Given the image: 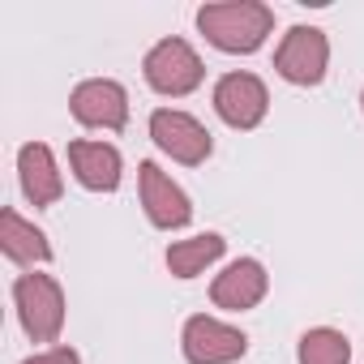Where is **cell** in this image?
<instances>
[{
	"instance_id": "4fadbf2b",
	"label": "cell",
	"mask_w": 364,
	"mask_h": 364,
	"mask_svg": "<svg viewBox=\"0 0 364 364\" xmlns=\"http://www.w3.org/2000/svg\"><path fill=\"white\" fill-rule=\"evenodd\" d=\"M0 249H5V257L18 262V266H43V262H52L48 236L35 223H26L14 206L0 210Z\"/></svg>"
},
{
	"instance_id": "5bb4252c",
	"label": "cell",
	"mask_w": 364,
	"mask_h": 364,
	"mask_svg": "<svg viewBox=\"0 0 364 364\" xmlns=\"http://www.w3.org/2000/svg\"><path fill=\"white\" fill-rule=\"evenodd\" d=\"M228 249V240L219 232H202V236H189V240H176L167 245V270L176 279H198L210 262H219Z\"/></svg>"
},
{
	"instance_id": "9a60e30c",
	"label": "cell",
	"mask_w": 364,
	"mask_h": 364,
	"mask_svg": "<svg viewBox=\"0 0 364 364\" xmlns=\"http://www.w3.org/2000/svg\"><path fill=\"white\" fill-rule=\"evenodd\" d=\"M351 360V343L343 330L317 326L300 334V364H347Z\"/></svg>"
},
{
	"instance_id": "5b68a950",
	"label": "cell",
	"mask_w": 364,
	"mask_h": 364,
	"mask_svg": "<svg viewBox=\"0 0 364 364\" xmlns=\"http://www.w3.org/2000/svg\"><path fill=\"white\" fill-rule=\"evenodd\" d=\"M150 137L163 154H171L176 163H185V167H198L210 159L215 141L206 133V124L189 112H176V107H159L150 116Z\"/></svg>"
},
{
	"instance_id": "7a4b0ae2",
	"label": "cell",
	"mask_w": 364,
	"mask_h": 364,
	"mask_svg": "<svg viewBox=\"0 0 364 364\" xmlns=\"http://www.w3.org/2000/svg\"><path fill=\"white\" fill-rule=\"evenodd\" d=\"M14 304L22 317V330L35 343H56L65 330V291L52 274H22L14 283Z\"/></svg>"
},
{
	"instance_id": "9c48e42d",
	"label": "cell",
	"mask_w": 364,
	"mask_h": 364,
	"mask_svg": "<svg viewBox=\"0 0 364 364\" xmlns=\"http://www.w3.org/2000/svg\"><path fill=\"white\" fill-rule=\"evenodd\" d=\"M73 107V120L86 124V129H107V133H120L129 124V95L120 82L112 77H90L73 90L69 99Z\"/></svg>"
},
{
	"instance_id": "30bf717a",
	"label": "cell",
	"mask_w": 364,
	"mask_h": 364,
	"mask_svg": "<svg viewBox=\"0 0 364 364\" xmlns=\"http://www.w3.org/2000/svg\"><path fill=\"white\" fill-rule=\"evenodd\" d=\"M270 291V274L257 257H240L232 262L223 274H215L210 283V300L228 313H245V309H257Z\"/></svg>"
},
{
	"instance_id": "e0dca14e",
	"label": "cell",
	"mask_w": 364,
	"mask_h": 364,
	"mask_svg": "<svg viewBox=\"0 0 364 364\" xmlns=\"http://www.w3.org/2000/svg\"><path fill=\"white\" fill-rule=\"evenodd\" d=\"M360 107H364V95H360Z\"/></svg>"
},
{
	"instance_id": "277c9868",
	"label": "cell",
	"mask_w": 364,
	"mask_h": 364,
	"mask_svg": "<svg viewBox=\"0 0 364 364\" xmlns=\"http://www.w3.org/2000/svg\"><path fill=\"white\" fill-rule=\"evenodd\" d=\"M274 69L291 86H317L330 69V39L317 26H291L274 52Z\"/></svg>"
},
{
	"instance_id": "8fae6325",
	"label": "cell",
	"mask_w": 364,
	"mask_h": 364,
	"mask_svg": "<svg viewBox=\"0 0 364 364\" xmlns=\"http://www.w3.org/2000/svg\"><path fill=\"white\" fill-rule=\"evenodd\" d=\"M69 167L77 176V185L90 189V193H116L120 189V150L107 146V141H69Z\"/></svg>"
},
{
	"instance_id": "8992f818",
	"label": "cell",
	"mask_w": 364,
	"mask_h": 364,
	"mask_svg": "<svg viewBox=\"0 0 364 364\" xmlns=\"http://www.w3.org/2000/svg\"><path fill=\"white\" fill-rule=\"evenodd\" d=\"M180 351H185L189 364H232L249 351V334L219 321V317H189L185 321V334H180Z\"/></svg>"
},
{
	"instance_id": "2e32d148",
	"label": "cell",
	"mask_w": 364,
	"mask_h": 364,
	"mask_svg": "<svg viewBox=\"0 0 364 364\" xmlns=\"http://www.w3.org/2000/svg\"><path fill=\"white\" fill-rule=\"evenodd\" d=\"M22 364H82V360H77L73 347H48V351L31 355V360H22Z\"/></svg>"
},
{
	"instance_id": "7c38bea8",
	"label": "cell",
	"mask_w": 364,
	"mask_h": 364,
	"mask_svg": "<svg viewBox=\"0 0 364 364\" xmlns=\"http://www.w3.org/2000/svg\"><path fill=\"white\" fill-rule=\"evenodd\" d=\"M18 176H22V193L31 198V206H56L60 193H65L56 154L43 141H26L18 150Z\"/></svg>"
},
{
	"instance_id": "3957f363",
	"label": "cell",
	"mask_w": 364,
	"mask_h": 364,
	"mask_svg": "<svg viewBox=\"0 0 364 364\" xmlns=\"http://www.w3.org/2000/svg\"><path fill=\"white\" fill-rule=\"evenodd\" d=\"M141 73L150 82V90L167 95V99H185L202 86L206 69H202V56L185 43V39H159L146 60H141Z\"/></svg>"
},
{
	"instance_id": "52a82bcc",
	"label": "cell",
	"mask_w": 364,
	"mask_h": 364,
	"mask_svg": "<svg viewBox=\"0 0 364 364\" xmlns=\"http://www.w3.org/2000/svg\"><path fill=\"white\" fill-rule=\"evenodd\" d=\"M215 112L232 129H257L270 112V90L257 73H223L215 86Z\"/></svg>"
},
{
	"instance_id": "ba28073f",
	"label": "cell",
	"mask_w": 364,
	"mask_h": 364,
	"mask_svg": "<svg viewBox=\"0 0 364 364\" xmlns=\"http://www.w3.org/2000/svg\"><path fill=\"white\" fill-rule=\"evenodd\" d=\"M137 189H141V206H146V219L163 232H176L193 219V206H189V193L176 185V180L159 167V163H141L137 167Z\"/></svg>"
},
{
	"instance_id": "6da1fadb",
	"label": "cell",
	"mask_w": 364,
	"mask_h": 364,
	"mask_svg": "<svg viewBox=\"0 0 364 364\" xmlns=\"http://www.w3.org/2000/svg\"><path fill=\"white\" fill-rule=\"evenodd\" d=\"M198 31L232 56H249L266 43L274 31V9L262 0H228V5H202L198 9Z\"/></svg>"
}]
</instances>
